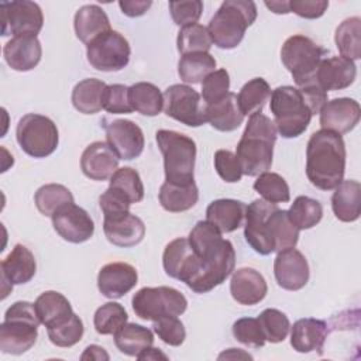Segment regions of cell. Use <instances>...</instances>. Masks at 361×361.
<instances>
[{"label": "cell", "mask_w": 361, "mask_h": 361, "mask_svg": "<svg viewBox=\"0 0 361 361\" xmlns=\"http://www.w3.org/2000/svg\"><path fill=\"white\" fill-rule=\"evenodd\" d=\"M103 109L111 114H128L133 111L128 99V86L107 85L103 92Z\"/></svg>", "instance_id": "816d5d0a"}, {"label": "cell", "mask_w": 361, "mask_h": 361, "mask_svg": "<svg viewBox=\"0 0 361 361\" xmlns=\"http://www.w3.org/2000/svg\"><path fill=\"white\" fill-rule=\"evenodd\" d=\"M131 48L118 31L110 30L86 45L87 62L102 72H117L128 65Z\"/></svg>", "instance_id": "8fae6325"}, {"label": "cell", "mask_w": 361, "mask_h": 361, "mask_svg": "<svg viewBox=\"0 0 361 361\" xmlns=\"http://www.w3.org/2000/svg\"><path fill=\"white\" fill-rule=\"evenodd\" d=\"M16 138L20 148L32 158L51 155L59 142L56 124L47 116L28 113L18 120Z\"/></svg>", "instance_id": "9c48e42d"}, {"label": "cell", "mask_w": 361, "mask_h": 361, "mask_svg": "<svg viewBox=\"0 0 361 361\" xmlns=\"http://www.w3.org/2000/svg\"><path fill=\"white\" fill-rule=\"evenodd\" d=\"M1 285L3 299L7 296L13 285H23L30 282L37 271L34 254L23 244H16L10 254L1 261Z\"/></svg>", "instance_id": "ac0fdd59"}, {"label": "cell", "mask_w": 361, "mask_h": 361, "mask_svg": "<svg viewBox=\"0 0 361 361\" xmlns=\"http://www.w3.org/2000/svg\"><path fill=\"white\" fill-rule=\"evenodd\" d=\"M168 7H169L173 23L180 28L196 24L203 11V3L200 0L169 1Z\"/></svg>", "instance_id": "f5cc1de1"}, {"label": "cell", "mask_w": 361, "mask_h": 361, "mask_svg": "<svg viewBox=\"0 0 361 361\" xmlns=\"http://www.w3.org/2000/svg\"><path fill=\"white\" fill-rule=\"evenodd\" d=\"M257 319L261 324L265 340L269 343L283 341L290 330V323L288 316L278 309H271V307L265 309L259 313Z\"/></svg>", "instance_id": "7dc6e473"}, {"label": "cell", "mask_w": 361, "mask_h": 361, "mask_svg": "<svg viewBox=\"0 0 361 361\" xmlns=\"http://www.w3.org/2000/svg\"><path fill=\"white\" fill-rule=\"evenodd\" d=\"M73 28L76 37L86 45L111 30L107 14L97 4L82 6L75 14Z\"/></svg>", "instance_id": "f1b7e54d"}, {"label": "cell", "mask_w": 361, "mask_h": 361, "mask_svg": "<svg viewBox=\"0 0 361 361\" xmlns=\"http://www.w3.org/2000/svg\"><path fill=\"white\" fill-rule=\"evenodd\" d=\"M34 305L41 324H44L47 329L65 322L73 314L69 300L56 290L42 292Z\"/></svg>", "instance_id": "4dcf8cb0"}, {"label": "cell", "mask_w": 361, "mask_h": 361, "mask_svg": "<svg viewBox=\"0 0 361 361\" xmlns=\"http://www.w3.org/2000/svg\"><path fill=\"white\" fill-rule=\"evenodd\" d=\"M275 207V203H269L264 199H255L245 210L244 237L251 248L261 255H269L274 252L268 234V217Z\"/></svg>", "instance_id": "2e32d148"}, {"label": "cell", "mask_w": 361, "mask_h": 361, "mask_svg": "<svg viewBox=\"0 0 361 361\" xmlns=\"http://www.w3.org/2000/svg\"><path fill=\"white\" fill-rule=\"evenodd\" d=\"M216 59L209 52L182 55L178 62V75L186 83H202L216 69Z\"/></svg>", "instance_id": "74e56055"}, {"label": "cell", "mask_w": 361, "mask_h": 361, "mask_svg": "<svg viewBox=\"0 0 361 361\" xmlns=\"http://www.w3.org/2000/svg\"><path fill=\"white\" fill-rule=\"evenodd\" d=\"M118 6L123 14L128 17H140L148 11L152 6L151 0H120Z\"/></svg>", "instance_id": "6f0895ef"}, {"label": "cell", "mask_w": 361, "mask_h": 361, "mask_svg": "<svg viewBox=\"0 0 361 361\" xmlns=\"http://www.w3.org/2000/svg\"><path fill=\"white\" fill-rule=\"evenodd\" d=\"M206 120L213 128L223 133L237 130L244 120V114L241 113L237 103V94L228 92L221 100L213 104H207Z\"/></svg>", "instance_id": "f546056e"}, {"label": "cell", "mask_w": 361, "mask_h": 361, "mask_svg": "<svg viewBox=\"0 0 361 361\" xmlns=\"http://www.w3.org/2000/svg\"><path fill=\"white\" fill-rule=\"evenodd\" d=\"M271 97V87L262 78L248 80L237 94V103L244 116L261 113L264 104Z\"/></svg>", "instance_id": "f35d334b"}, {"label": "cell", "mask_w": 361, "mask_h": 361, "mask_svg": "<svg viewBox=\"0 0 361 361\" xmlns=\"http://www.w3.org/2000/svg\"><path fill=\"white\" fill-rule=\"evenodd\" d=\"M154 323L155 334L168 345L178 347L186 338V330L183 323L178 319V316H165Z\"/></svg>", "instance_id": "f907efd6"}, {"label": "cell", "mask_w": 361, "mask_h": 361, "mask_svg": "<svg viewBox=\"0 0 361 361\" xmlns=\"http://www.w3.org/2000/svg\"><path fill=\"white\" fill-rule=\"evenodd\" d=\"M1 35H35L44 25L41 7L30 0H13L0 3Z\"/></svg>", "instance_id": "4fadbf2b"}, {"label": "cell", "mask_w": 361, "mask_h": 361, "mask_svg": "<svg viewBox=\"0 0 361 361\" xmlns=\"http://www.w3.org/2000/svg\"><path fill=\"white\" fill-rule=\"evenodd\" d=\"M257 18V6L248 0H226L212 17L207 32L212 42L221 49L235 48L245 30Z\"/></svg>", "instance_id": "277c9868"}, {"label": "cell", "mask_w": 361, "mask_h": 361, "mask_svg": "<svg viewBox=\"0 0 361 361\" xmlns=\"http://www.w3.org/2000/svg\"><path fill=\"white\" fill-rule=\"evenodd\" d=\"M269 109L276 131L283 138H295L303 134L313 116L300 90L293 86H278L274 89L271 92Z\"/></svg>", "instance_id": "52a82bcc"}, {"label": "cell", "mask_w": 361, "mask_h": 361, "mask_svg": "<svg viewBox=\"0 0 361 361\" xmlns=\"http://www.w3.org/2000/svg\"><path fill=\"white\" fill-rule=\"evenodd\" d=\"M133 310L142 319L155 322L165 316H180L188 307V300L178 289L171 286L141 288L133 296Z\"/></svg>", "instance_id": "30bf717a"}, {"label": "cell", "mask_w": 361, "mask_h": 361, "mask_svg": "<svg viewBox=\"0 0 361 361\" xmlns=\"http://www.w3.org/2000/svg\"><path fill=\"white\" fill-rule=\"evenodd\" d=\"M327 323L320 319H299L290 327V345L298 353L317 351L322 354L327 338Z\"/></svg>", "instance_id": "484cf974"}, {"label": "cell", "mask_w": 361, "mask_h": 361, "mask_svg": "<svg viewBox=\"0 0 361 361\" xmlns=\"http://www.w3.org/2000/svg\"><path fill=\"white\" fill-rule=\"evenodd\" d=\"M357 66L343 56L323 58L316 71V80L324 92L343 90L354 83Z\"/></svg>", "instance_id": "cb8c5ba5"}, {"label": "cell", "mask_w": 361, "mask_h": 361, "mask_svg": "<svg viewBox=\"0 0 361 361\" xmlns=\"http://www.w3.org/2000/svg\"><path fill=\"white\" fill-rule=\"evenodd\" d=\"M128 99L133 110L142 116L154 117L164 109V93L158 86L148 82H138L130 86Z\"/></svg>", "instance_id": "e575fe53"}, {"label": "cell", "mask_w": 361, "mask_h": 361, "mask_svg": "<svg viewBox=\"0 0 361 361\" xmlns=\"http://www.w3.org/2000/svg\"><path fill=\"white\" fill-rule=\"evenodd\" d=\"M127 319H128V314L120 303L107 302L94 312V317H93L94 330L102 336L114 334L118 329H121L127 323Z\"/></svg>", "instance_id": "f6af8a7d"}, {"label": "cell", "mask_w": 361, "mask_h": 361, "mask_svg": "<svg viewBox=\"0 0 361 361\" xmlns=\"http://www.w3.org/2000/svg\"><path fill=\"white\" fill-rule=\"evenodd\" d=\"M47 333H48L49 341L54 345L66 348V347H72V345L78 344L82 340L85 327H83L80 317L76 313H73L65 322H62L56 326L48 327Z\"/></svg>", "instance_id": "bcb514c9"}, {"label": "cell", "mask_w": 361, "mask_h": 361, "mask_svg": "<svg viewBox=\"0 0 361 361\" xmlns=\"http://www.w3.org/2000/svg\"><path fill=\"white\" fill-rule=\"evenodd\" d=\"M135 358L140 361H148V360L157 361V360H168V355L164 354L159 348H155L151 345V347H147L145 350H142Z\"/></svg>", "instance_id": "91938a15"}, {"label": "cell", "mask_w": 361, "mask_h": 361, "mask_svg": "<svg viewBox=\"0 0 361 361\" xmlns=\"http://www.w3.org/2000/svg\"><path fill=\"white\" fill-rule=\"evenodd\" d=\"M113 336L114 344L120 353L130 357H137L142 350L154 344L152 331L135 323H126Z\"/></svg>", "instance_id": "d590c367"}, {"label": "cell", "mask_w": 361, "mask_h": 361, "mask_svg": "<svg viewBox=\"0 0 361 361\" xmlns=\"http://www.w3.org/2000/svg\"><path fill=\"white\" fill-rule=\"evenodd\" d=\"M230 293L237 303L252 306L267 296L268 285L265 278L257 269L245 267L233 272Z\"/></svg>", "instance_id": "7402d4cb"}, {"label": "cell", "mask_w": 361, "mask_h": 361, "mask_svg": "<svg viewBox=\"0 0 361 361\" xmlns=\"http://www.w3.org/2000/svg\"><path fill=\"white\" fill-rule=\"evenodd\" d=\"M345 172V144L341 134L319 130L306 147V175L320 190H333Z\"/></svg>", "instance_id": "7a4b0ae2"}, {"label": "cell", "mask_w": 361, "mask_h": 361, "mask_svg": "<svg viewBox=\"0 0 361 361\" xmlns=\"http://www.w3.org/2000/svg\"><path fill=\"white\" fill-rule=\"evenodd\" d=\"M109 354L106 353V350L100 345H96V344H92V345H87L83 351V354L80 355V360L82 361H86V360H93V361H102V360H109Z\"/></svg>", "instance_id": "680465c9"}, {"label": "cell", "mask_w": 361, "mask_h": 361, "mask_svg": "<svg viewBox=\"0 0 361 361\" xmlns=\"http://www.w3.org/2000/svg\"><path fill=\"white\" fill-rule=\"evenodd\" d=\"M334 42L340 56L350 61L361 58V18L350 17L338 24L334 34Z\"/></svg>", "instance_id": "8d00e7d4"}, {"label": "cell", "mask_w": 361, "mask_h": 361, "mask_svg": "<svg viewBox=\"0 0 361 361\" xmlns=\"http://www.w3.org/2000/svg\"><path fill=\"white\" fill-rule=\"evenodd\" d=\"M230 76L226 69H217L212 72L202 82V97L204 104H213L221 100L230 90Z\"/></svg>", "instance_id": "681fc988"}, {"label": "cell", "mask_w": 361, "mask_h": 361, "mask_svg": "<svg viewBox=\"0 0 361 361\" xmlns=\"http://www.w3.org/2000/svg\"><path fill=\"white\" fill-rule=\"evenodd\" d=\"M34 202L39 213L52 217V214L61 207L75 203L71 190L61 183H47L41 186L34 196Z\"/></svg>", "instance_id": "60d3db41"}, {"label": "cell", "mask_w": 361, "mask_h": 361, "mask_svg": "<svg viewBox=\"0 0 361 361\" xmlns=\"http://www.w3.org/2000/svg\"><path fill=\"white\" fill-rule=\"evenodd\" d=\"M327 49L306 35L289 37L281 48V59L298 87L316 82V71Z\"/></svg>", "instance_id": "ba28073f"}, {"label": "cell", "mask_w": 361, "mask_h": 361, "mask_svg": "<svg viewBox=\"0 0 361 361\" xmlns=\"http://www.w3.org/2000/svg\"><path fill=\"white\" fill-rule=\"evenodd\" d=\"M268 234L274 252L295 248L299 240V230L290 221L288 210H282L278 206L268 217Z\"/></svg>", "instance_id": "1f68e13d"}, {"label": "cell", "mask_w": 361, "mask_h": 361, "mask_svg": "<svg viewBox=\"0 0 361 361\" xmlns=\"http://www.w3.org/2000/svg\"><path fill=\"white\" fill-rule=\"evenodd\" d=\"M247 206L235 199L213 200L206 209V220L216 226L220 233H231L243 226Z\"/></svg>", "instance_id": "83f0119b"}, {"label": "cell", "mask_w": 361, "mask_h": 361, "mask_svg": "<svg viewBox=\"0 0 361 361\" xmlns=\"http://www.w3.org/2000/svg\"><path fill=\"white\" fill-rule=\"evenodd\" d=\"M41 324L35 305L18 300L13 303L0 324V350L4 354L20 355L28 351L37 341Z\"/></svg>", "instance_id": "5b68a950"}, {"label": "cell", "mask_w": 361, "mask_h": 361, "mask_svg": "<svg viewBox=\"0 0 361 361\" xmlns=\"http://www.w3.org/2000/svg\"><path fill=\"white\" fill-rule=\"evenodd\" d=\"M138 281L137 269L127 262H110L100 268L97 288L104 298L120 299L128 293Z\"/></svg>", "instance_id": "ffe728a7"}, {"label": "cell", "mask_w": 361, "mask_h": 361, "mask_svg": "<svg viewBox=\"0 0 361 361\" xmlns=\"http://www.w3.org/2000/svg\"><path fill=\"white\" fill-rule=\"evenodd\" d=\"M264 4L275 14H288V13H290L289 1H285V0H282V1H265Z\"/></svg>", "instance_id": "6125c7cd"}, {"label": "cell", "mask_w": 361, "mask_h": 361, "mask_svg": "<svg viewBox=\"0 0 361 361\" xmlns=\"http://www.w3.org/2000/svg\"><path fill=\"white\" fill-rule=\"evenodd\" d=\"M99 204L104 219H113V217L126 214L130 212V206H131L124 197H121L118 193H116L110 188H107V190L100 195Z\"/></svg>", "instance_id": "11a10c76"}, {"label": "cell", "mask_w": 361, "mask_h": 361, "mask_svg": "<svg viewBox=\"0 0 361 361\" xmlns=\"http://www.w3.org/2000/svg\"><path fill=\"white\" fill-rule=\"evenodd\" d=\"M276 134L275 123L268 116L262 113L250 116L235 147V157L243 175L258 176L271 168Z\"/></svg>", "instance_id": "3957f363"}, {"label": "cell", "mask_w": 361, "mask_h": 361, "mask_svg": "<svg viewBox=\"0 0 361 361\" xmlns=\"http://www.w3.org/2000/svg\"><path fill=\"white\" fill-rule=\"evenodd\" d=\"M165 114L185 126L199 127L206 120V104L202 96L188 85H172L164 92Z\"/></svg>", "instance_id": "7c38bea8"}, {"label": "cell", "mask_w": 361, "mask_h": 361, "mask_svg": "<svg viewBox=\"0 0 361 361\" xmlns=\"http://www.w3.org/2000/svg\"><path fill=\"white\" fill-rule=\"evenodd\" d=\"M155 138L164 157L165 182L176 185H188L195 182V141L190 137L173 130H158Z\"/></svg>", "instance_id": "8992f818"}, {"label": "cell", "mask_w": 361, "mask_h": 361, "mask_svg": "<svg viewBox=\"0 0 361 361\" xmlns=\"http://www.w3.org/2000/svg\"><path fill=\"white\" fill-rule=\"evenodd\" d=\"M7 65L17 72L34 69L42 56V47L35 35L13 37L3 48Z\"/></svg>", "instance_id": "603a6c76"}, {"label": "cell", "mask_w": 361, "mask_h": 361, "mask_svg": "<svg viewBox=\"0 0 361 361\" xmlns=\"http://www.w3.org/2000/svg\"><path fill=\"white\" fill-rule=\"evenodd\" d=\"M188 241L199 259V272L190 289L206 293L223 283L234 271L235 251L220 230L207 220L197 221L188 235Z\"/></svg>", "instance_id": "6da1fadb"}, {"label": "cell", "mask_w": 361, "mask_h": 361, "mask_svg": "<svg viewBox=\"0 0 361 361\" xmlns=\"http://www.w3.org/2000/svg\"><path fill=\"white\" fill-rule=\"evenodd\" d=\"M329 7L326 0H290L289 10L296 16L307 20H314L322 17Z\"/></svg>", "instance_id": "9f6ffc18"}, {"label": "cell", "mask_w": 361, "mask_h": 361, "mask_svg": "<svg viewBox=\"0 0 361 361\" xmlns=\"http://www.w3.org/2000/svg\"><path fill=\"white\" fill-rule=\"evenodd\" d=\"M254 189L269 203H286L290 200V190L286 180L275 172H264L254 182Z\"/></svg>", "instance_id": "ee69618b"}, {"label": "cell", "mask_w": 361, "mask_h": 361, "mask_svg": "<svg viewBox=\"0 0 361 361\" xmlns=\"http://www.w3.org/2000/svg\"><path fill=\"white\" fill-rule=\"evenodd\" d=\"M107 144L118 159L131 161L138 158L145 145L142 130L131 120L118 118L104 124Z\"/></svg>", "instance_id": "5bb4252c"}, {"label": "cell", "mask_w": 361, "mask_h": 361, "mask_svg": "<svg viewBox=\"0 0 361 361\" xmlns=\"http://www.w3.org/2000/svg\"><path fill=\"white\" fill-rule=\"evenodd\" d=\"M214 169L219 176L228 183H235L241 180L243 171L240 162L235 154L228 149H217L214 152Z\"/></svg>", "instance_id": "db71d44e"}, {"label": "cell", "mask_w": 361, "mask_h": 361, "mask_svg": "<svg viewBox=\"0 0 361 361\" xmlns=\"http://www.w3.org/2000/svg\"><path fill=\"white\" fill-rule=\"evenodd\" d=\"M159 203L171 213H180L192 209L199 199V190L195 182L188 185H176L164 182L159 189Z\"/></svg>", "instance_id": "d6a6232c"}, {"label": "cell", "mask_w": 361, "mask_h": 361, "mask_svg": "<svg viewBox=\"0 0 361 361\" xmlns=\"http://www.w3.org/2000/svg\"><path fill=\"white\" fill-rule=\"evenodd\" d=\"M80 169L92 180H107L118 169V158L107 142L94 141L82 152Z\"/></svg>", "instance_id": "44dd1931"}, {"label": "cell", "mask_w": 361, "mask_h": 361, "mask_svg": "<svg viewBox=\"0 0 361 361\" xmlns=\"http://www.w3.org/2000/svg\"><path fill=\"white\" fill-rule=\"evenodd\" d=\"M233 336L241 344L251 348H261L265 344V336L258 319L241 317L233 324Z\"/></svg>", "instance_id": "c3c4849f"}, {"label": "cell", "mask_w": 361, "mask_h": 361, "mask_svg": "<svg viewBox=\"0 0 361 361\" xmlns=\"http://www.w3.org/2000/svg\"><path fill=\"white\" fill-rule=\"evenodd\" d=\"M288 216L298 230H309L322 220L323 206L309 196H298L290 204Z\"/></svg>", "instance_id": "b9f144b4"}, {"label": "cell", "mask_w": 361, "mask_h": 361, "mask_svg": "<svg viewBox=\"0 0 361 361\" xmlns=\"http://www.w3.org/2000/svg\"><path fill=\"white\" fill-rule=\"evenodd\" d=\"M320 126L337 134L350 133L360 121L361 110L358 102L350 97L327 100L320 110Z\"/></svg>", "instance_id": "d6986e66"}, {"label": "cell", "mask_w": 361, "mask_h": 361, "mask_svg": "<svg viewBox=\"0 0 361 361\" xmlns=\"http://www.w3.org/2000/svg\"><path fill=\"white\" fill-rule=\"evenodd\" d=\"M106 83L100 79L87 78L75 85L72 90V104L83 114H96L103 109V92Z\"/></svg>", "instance_id": "836d02e7"}, {"label": "cell", "mask_w": 361, "mask_h": 361, "mask_svg": "<svg viewBox=\"0 0 361 361\" xmlns=\"http://www.w3.org/2000/svg\"><path fill=\"white\" fill-rule=\"evenodd\" d=\"M109 188L124 197L130 204L138 203L144 199V185L140 173L130 168H118L110 178Z\"/></svg>", "instance_id": "ab89813d"}, {"label": "cell", "mask_w": 361, "mask_h": 361, "mask_svg": "<svg viewBox=\"0 0 361 361\" xmlns=\"http://www.w3.org/2000/svg\"><path fill=\"white\" fill-rule=\"evenodd\" d=\"M212 39L207 32V27L202 24H192L182 27L178 32L176 47L180 55L196 54V52H209L212 47Z\"/></svg>", "instance_id": "7bdbcfd3"}, {"label": "cell", "mask_w": 361, "mask_h": 361, "mask_svg": "<svg viewBox=\"0 0 361 361\" xmlns=\"http://www.w3.org/2000/svg\"><path fill=\"white\" fill-rule=\"evenodd\" d=\"M103 231L109 243L130 248L140 244L145 235L144 221L130 212L113 219L103 220Z\"/></svg>", "instance_id": "d4e9b609"}, {"label": "cell", "mask_w": 361, "mask_h": 361, "mask_svg": "<svg viewBox=\"0 0 361 361\" xmlns=\"http://www.w3.org/2000/svg\"><path fill=\"white\" fill-rule=\"evenodd\" d=\"M51 219L55 231L68 243H85L90 240L94 233V223L90 214L75 203L61 207Z\"/></svg>", "instance_id": "9a60e30c"}, {"label": "cell", "mask_w": 361, "mask_h": 361, "mask_svg": "<svg viewBox=\"0 0 361 361\" xmlns=\"http://www.w3.org/2000/svg\"><path fill=\"white\" fill-rule=\"evenodd\" d=\"M223 358H226V360H238V358H243V360H252V357L248 354V353H245V351H243V350H240V348H228L227 351H223L220 355H219V360H223Z\"/></svg>", "instance_id": "94428289"}, {"label": "cell", "mask_w": 361, "mask_h": 361, "mask_svg": "<svg viewBox=\"0 0 361 361\" xmlns=\"http://www.w3.org/2000/svg\"><path fill=\"white\" fill-rule=\"evenodd\" d=\"M274 275L282 289L299 290L307 283L310 276L307 259L295 248L282 250L274 261Z\"/></svg>", "instance_id": "e0dca14e"}, {"label": "cell", "mask_w": 361, "mask_h": 361, "mask_svg": "<svg viewBox=\"0 0 361 361\" xmlns=\"http://www.w3.org/2000/svg\"><path fill=\"white\" fill-rule=\"evenodd\" d=\"M334 216L344 223L358 220L361 213V185L358 180H341L331 196Z\"/></svg>", "instance_id": "4316f807"}]
</instances>
